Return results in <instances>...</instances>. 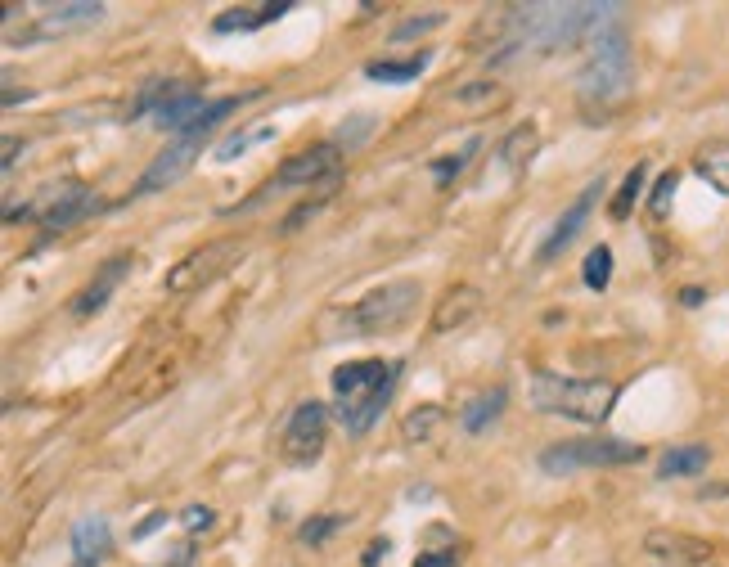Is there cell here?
<instances>
[{
	"mask_svg": "<svg viewBox=\"0 0 729 567\" xmlns=\"http://www.w3.org/2000/svg\"><path fill=\"white\" fill-rule=\"evenodd\" d=\"M162 522H167V513H153V518L144 522V527H135V540H144V536H149V531H158Z\"/></svg>",
	"mask_w": 729,
	"mask_h": 567,
	"instance_id": "obj_40",
	"label": "cell"
},
{
	"mask_svg": "<svg viewBox=\"0 0 729 567\" xmlns=\"http://www.w3.org/2000/svg\"><path fill=\"white\" fill-rule=\"evenodd\" d=\"M477 149H482V140H477V135H473V140H468L459 153H450V158H437V162H428V171H432V176H437V185H450V176H459V171L468 167V158H473Z\"/></svg>",
	"mask_w": 729,
	"mask_h": 567,
	"instance_id": "obj_31",
	"label": "cell"
},
{
	"mask_svg": "<svg viewBox=\"0 0 729 567\" xmlns=\"http://www.w3.org/2000/svg\"><path fill=\"white\" fill-rule=\"evenodd\" d=\"M180 90H189V86H185V81H176V77H149L140 86V95L126 104V122H135V117H144V113L153 117L162 104H167V99H176Z\"/></svg>",
	"mask_w": 729,
	"mask_h": 567,
	"instance_id": "obj_23",
	"label": "cell"
},
{
	"mask_svg": "<svg viewBox=\"0 0 729 567\" xmlns=\"http://www.w3.org/2000/svg\"><path fill=\"white\" fill-rule=\"evenodd\" d=\"M387 549H392V545H387V536H383V540H374V545L365 549V558H360V567H378V558H383Z\"/></svg>",
	"mask_w": 729,
	"mask_h": 567,
	"instance_id": "obj_37",
	"label": "cell"
},
{
	"mask_svg": "<svg viewBox=\"0 0 729 567\" xmlns=\"http://www.w3.org/2000/svg\"><path fill=\"white\" fill-rule=\"evenodd\" d=\"M675 189H680V171H662L657 176V185H653V194H648V216L653 221H666V212H671V198H675Z\"/></svg>",
	"mask_w": 729,
	"mask_h": 567,
	"instance_id": "obj_29",
	"label": "cell"
},
{
	"mask_svg": "<svg viewBox=\"0 0 729 567\" xmlns=\"http://www.w3.org/2000/svg\"><path fill=\"white\" fill-rule=\"evenodd\" d=\"M324 203H329V198H306V203H297V207H293V212H288V216H284V221H279V234H297V230H302V225H306V221H311V216H315V212H320V207H324Z\"/></svg>",
	"mask_w": 729,
	"mask_h": 567,
	"instance_id": "obj_33",
	"label": "cell"
},
{
	"mask_svg": "<svg viewBox=\"0 0 729 567\" xmlns=\"http://www.w3.org/2000/svg\"><path fill=\"white\" fill-rule=\"evenodd\" d=\"M243 248H248V243H243L239 234L203 243V248H194L189 257H180L176 266L167 270L162 288H167V293H176V297H180V293H198V288H207L216 275H225V270H230L234 261L243 257Z\"/></svg>",
	"mask_w": 729,
	"mask_h": 567,
	"instance_id": "obj_7",
	"label": "cell"
},
{
	"mask_svg": "<svg viewBox=\"0 0 729 567\" xmlns=\"http://www.w3.org/2000/svg\"><path fill=\"white\" fill-rule=\"evenodd\" d=\"M482 311V293H477L473 284H455L441 293V302L432 306V333H450V329H464L473 315Z\"/></svg>",
	"mask_w": 729,
	"mask_h": 567,
	"instance_id": "obj_15",
	"label": "cell"
},
{
	"mask_svg": "<svg viewBox=\"0 0 729 567\" xmlns=\"http://www.w3.org/2000/svg\"><path fill=\"white\" fill-rule=\"evenodd\" d=\"M207 108V99L198 95V90H180L176 99H167V104L158 108V113H153V126H162V131H180L185 135L189 126L198 122V113H203Z\"/></svg>",
	"mask_w": 729,
	"mask_h": 567,
	"instance_id": "obj_21",
	"label": "cell"
},
{
	"mask_svg": "<svg viewBox=\"0 0 729 567\" xmlns=\"http://www.w3.org/2000/svg\"><path fill=\"white\" fill-rule=\"evenodd\" d=\"M90 212H99L95 189H86V185H77V180H68V185L41 189V198H36V203L9 207L5 221H9V225H18V221H27V216H36L45 234H59V230H68V225L86 221Z\"/></svg>",
	"mask_w": 729,
	"mask_h": 567,
	"instance_id": "obj_6",
	"label": "cell"
},
{
	"mask_svg": "<svg viewBox=\"0 0 729 567\" xmlns=\"http://www.w3.org/2000/svg\"><path fill=\"white\" fill-rule=\"evenodd\" d=\"M617 396L621 387L608 383V378H563V374H549V369H540L531 378V405L540 414H563V419L594 423V428L612 414Z\"/></svg>",
	"mask_w": 729,
	"mask_h": 567,
	"instance_id": "obj_4",
	"label": "cell"
},
{
	"mask_svg": "<svg viewBox=\"0 0 729 567\" xmlns=\"http://www.w3.org/2000/svg\"><path fill=\"white\" fill-rule=\"evenodd\" d=\"M288 9H293L288 0H279V5H239V9H225V14L212 18V32H221V36L252 32V27H266V23H275V18H284Z\"/></svg>",
	"mask_w": 729,
	"mask_h": 567,
	"instance_id": "obj_18",
	"label": "cell"
},
{
	"mask_svg": "<svg viewBox=\"0 0 729 567\" xmlns=\"http://www.w3.org/2000/svg\"><path fill=\"white\" fill-rule=\"evenodd\" d=\"M423 302L419 279H392V284L365 293L360 302L338 306L320 320V342L338 338H378V333H396Z\"/></svg>",
	"mask_w": 729,
	"mask_h": 567,
	"instance_id": "obj_2",
	"label": "cell"
},
{
	"mask_svg": "<svg viewBox=\"0 0 729 567\" xmlns=\"http://www.w3.org/2000/svg\"><path fill=\"white\" fill-rule=\"evenodd\" d=\"M644 554H653L657 563L666 567H725L720 563V549L702 536H689V531L675 527H653L644 536Z\"/></svg>",
	"mask_w": 729,
	"mask_h": 567,
	"instance_id": "obj_11",
	"label": "cell"
},
{
	"mask_svg": "<svg viewBox=\"0 0 729 567\" xmlns=\"http://www.w3.org/2000/svg\"><path fill=\"white\" fill-rule=\"evenodd\" d=\"M459 104H482V99H500V90H495V81H468L464 90H455Z\"/></svg>",
	"mask_w": 729,
	"mask_h": 567,
	"instance_id": "obj_35",
	"label": "cell"
},
{
	"mask_svg": "<svg viewBox=\"0 0 729 567\" xmlns=\"http://www.w3.org/2000/svg\"><path fill=\"white\" fill-rule=\"evenodd\" d=\"M108 9L99 0H77V5H50V14H41V23L32 32H23V41H36V36H63V32H77V27H90L99 23Z\"/></svg>",
	"mask_w": 729,
	"mask_h": 567,
	"instance_id": "obj_14",
	"label": "cell"
},
{
	"mask_svg": "<svg viewBox=\"0 0 729 567\" xmlns=\"http://www.w3.org/2000/svg\"><path fill=\"white\" fill-rule=\"evenodd\" d=\"M414 567H459V554L455 549H428V554L414 558Z\"/></svg>",
	"mask_w": 729,
	"mask_h": 567,
	"instance_id": "obj_36",
	"label": "cell"
},
{
	"mask_svg": "<svg viewBox=\"0 0 729 567\" xmlns=\"http://www.w3.org/2000/svg\"><path fill=\"white\" fill-rule=\"evenodd\" d=\"M504 405H509V392H504V387H491V392L473 396V401H468L464 410H459V428L473 432V437H477V432H486L495 419H500Z\"/></svg>",
	"mask_w": 729,
	"mask_h": 567,
	"instance_id": "obj_22",
	"label": "cell"
},
{
	"mask_svg": "<svg viewBox=\"0 0 729 567\" xmlns=\"http://www.w3.org/2000/svg\"><path fill=\"white\" fill-rule=\"evenodd\" d=\"M711 464V446L707 441H684V446H666L657 459V477L671 482V477H698Z\"/></svg>",
	"mask_w": 729,
	"mask_h": 567,
	"instance_id": "obj_17",
	"label": "cell"
},
{
	"mask_svg": "<svg viewBox=\"0 0 729 567\" xmlns=\"http://www.w3.org/2000/svg\"><path fill=\"white\" fill-rule=\"evenodd\" d=\"M126 270H131V257H126V252H117V257H108L104 266L95 270V279H90V284L81 288L77 297H72V306H68V311L77 315V320H86V315L104 311V306H108V297H113V293H117V284H122V279H126Z\"/></svg>",
	"mask_w": 729,
	"mask_h": 567,
	"instance_id": "obj_13",
	"label": "cell"
},
{
	"mask_svg": "<svg viewBox=\"0 0 729 567\" xmlns=\"http://www.w3.org/2000/svg\"><path fill=\"white\" fill-rule=\"evenodd\" d=\"M396 383H401V360H347L333 369V396H338V423L347 437H365L378 423L383 405L392 401Z\"/></svg>",
	"mask_w": 729,
	"mask_h": 567,
	"instance_id": "obj_3",
	"label": "cell"
},
{
	"mask_svg": "<svg viewBox=\"0 0 729 567\" xmlns=\"http://www.w3.org/2000/svg\"><path fill=\"white\" fill-rule=\"evenodd\" d=\"M698 495H702V500H711V495H729V486H702Z\"/></svg>",
	"mask_w": 729,
	"mask_h": 567,
	"instance_id": "obj_41",
	"label": "cell"
},
{
	"mask_svg": "<svg viewBox=\"0 0 729 567\" xmlns=\"http://www.w3.org/2000/svg\"><path fill=\"white\" fill-rule=\"evenodd\" d=\"M342 522H347V513H315L311 522H302V527H297V540H302V545H324V540H329Z\"/></svg>",
	"mask_w": 729,
	"mask_h": 567,
	"instance_id": "obj_30",
	"label": "cell"
},
{
	"mask_svg": "<svg viewBox=\"0 0 729 567\" xmlns=\"http://www.w3.org/2000/svg\"><path fill=\"white\" fill-rule=\"evenodd\" d=\"M581 279H585V288H594V293H603V288H608V279H612V248H608V243H594V248L585 252Z\"/></svg>",
	"mask_w": 729,
	"mask_h": 567,
	"instance_id": "obj_28",
	"label": "cell"
},
{
	"mask_svg": "<svg viewBox=\"0 0 729 567\" xmlns=\"http://www.w3.org/2000/svg\"><path fill=\"white\" fill-rule=\"evenodd\" d=\"M14 162H18V140L9 135V140H5V162H0V167H5V176L14 171Z\"/></svg>",
	"mask_w": 729,
	"mask_h": 567,
	"instance_id": "obj_39",
	"label": "cell"
},
{
	"mask_svg": "<svg viewBox=\"0 0 729 567\" xmlns=\"http://www.w3.org/2000/svg\"><path fill=\"white\" fill-rule=\"evenodd\" d=\"M324 432H329V405H320L315 396L311 401H297L293 414H288V423H284V437H279L284 459L288 464H311V459H320Z\"/></svg>",
	"mask_w": 729,
	"mask_h": 567,
	"instance_id": "obj_10",
	"label": "cell"
},
{
	"mask_svg": "<svg viewBox=\"0 0 729 567\" xmlns=\"http://www.w3.org/2000/svg\"><path fill=\"white\" fill-rule=\"evenodd\" d=\"M428 68V54H410V59H374L365 63V77L369 81H383V86H401V81H414L419 72Z\"/></svg>",
	"mask_w": 729,
	"mask_h": 567,
	"instance_id": "obj_24",
	"label": "cell"
},
{
	"mask_svg": "<svg viewBox=\"0 0 729 567\" xmlns=\"http://www.w3.org/2000/svg\"><path fill=\"white\" fill-rule=\"evenodd\" d=\"M693 171H698L720 198H729V140L698 144V153H693Z\"/></svg>",
	"mask_w": 729,
	"mask_h": 567,
	"instance_id": "obj_20",
	"label": "cell"
},
{
	"mask_svg": "<svg viewBox=\"0 0 729 567\" xmlns=\"http://www.w3.org/2000/svg\"><path fill=\"white\" fill-rule=\"evenodd\" d=\"M644 446L639 441H621V437H572V441H554V446L540 455L545 473H576V468H617V464H639Z\"/></svg>",
	"mask_w": 729,
	"mask_h": 567,
	"instance_id": "obj_5",
	"label": "cell"
},
{
	"mask_svg": "<svg viewBox=\"0 0 729 567\" xmlns=\"http://www.w3.org/2000/svg\"><path fill=\"white\" fill-rule=\"evenodd\" d=\"M441 419H446V410H441V405H432V401L428 405H414V410L401 419V437L410 441V446H414V441H428L432 432L441 428Z\"/></svg>",
	"mask_w": 729,
	"mask_h": 567,
	"instance_id": "obj_25",
	"label": "cell"
},
{
	"mask_svg": "<svg viewBox=\"0 0 729 567\" xmlns=\"http://www.w3.org/2000/svg\"><path fill=\"white\" fill-rule=\"evenodd\" d=\"M113 549V531L104 518H81L72 527V567H99Z\"/></svg>",
	"mask_w": 729,
	"mask_h": 567,
	"instance_id": "obj_16",
	"label": "cell"
},
{
	"mask_svg": "<svg viewBox=\"0 0 729 567\" xmlns=\"http://www.w3.org/2000/svg\"><path fill=\"white\" fill-rule=\"evenodd\" d=\"M180 527H185L189 536H207V531L216 527V513L207 509V504H189V509L180 513Z\"/></svg>",
	"mask_w": 729,
	"mask_h": 567,
	"instance_id": "obj_32",
	"label": "cell"
},
{
	"mask_svg": "<svg viewBox=\"0 0 729 567\" xmlns=\"http://www.w3.org/2000/svg\"><path fill=\"white\" fill-rule=\"evenodd\" d=\"M644 176H648V162H635V167L621 176V189L612 194V203H608V216L612 221H626L630 216V207H635V198H639V189H644Z\"/></svg>",
	"mask_w": 729,
	"mask_h": 567,
	"instance_id": "obj_26",
	"label": "cell"
},
{
	"mask_svg": "<svg viewBox=\"0 0 729 567\" xmlns=\"http://www.w3.org/2000/svg\"><path fill=\"white\" fill-rule=\"evenodd\" d=\"M630 81H635V59H630L626 27L617 14L585 41V63L576 68V99L585 113H608L612 104L626 99Z\"/></svg>",
	"mask_w": 729,
	"mask_h": 567,
	"instance_id": "obj_1",
	"label": "cell"
},
{
	"mask_svg": "<svg viewBox=\"0 0 729 567\" xmlns=\"http://www.w3.org/2000/svg\"><path fill=\"white\" fill-rule=\"evenodd\" d=\"M702 302H707V288H698V284L680 288V306H702Z\"/></svg>",
	"mask_w": 729,
	"mask_h": 567,
	"instance_id": "obj_38",
	"label": "cell"
},
{
	"mask_svg": "<svg viewBox=\"0 0 729 567\" xmlns=\"http://www.w3.org/2000/svg\"><path fill=\"white\" fill-rule=\"evenodd\" d=\"M536 149H540V126L536 122H522V126H513L509 135L500 140V149H495V158H500V167L504 171H527V162L536 158Z\"/></svg>",
	"mask_w": 729,
	"mask_h": 567,
	"instance_id": "obj_19",
	"label": "cell"
},
{
	"mask_svg": "<svg viewBox=\"0 0 729 567\" xmlns=\"http://www.w3.org/2000/svg\"><path fill=\"white\" fill-rule=\"evenodd\" d=\"M279 189H288V185H320L324 194H333L338 189V180H342V149L333 140H320V144H306V149H297L293 158H284L279 162V171L275 176Z\"/></svg>",
	"mask_w": 729,
	"mask_h": 567,
	"instance_id": "obj_8",
	"label": "cell"
},
{
	"mask_svg": "<svg viewBox=\"0 0 729 567\" xmlns=\"http://www.w3.org/2000/svg\"><path fill=\"white\" fill-rule=\"evenodd\" d=\"M599 194H603V180H590V185L576 194V203L567 207L563 216L554 221V230H549V239L536 248V266H549V261H558L567 248H572V239L585 230V221H590V212H594V203H599Z\"/></svg>",
	"mask_w": 729,
	"mask_h": 567,
	"instance_id": "obj_12",
	"label": "cell"
},
{
	"mask_svg": "<svg viewBox=\"0 0 729 567\" xmlns=\"http://www.w3.org/2000/svg\"><path fill=\"white\" fill-rule=\"evenodd\" d=\"M207 135H176L162 153H153V162L140 171V180L131 185V198H149V194H162V189L180 185V180L194 171L198 153H203Z\"/></svg>",
	"mask_w": 729,
	"mask_h": 567,
	"instance_id": "obj_9",
	"label": "cell"
},
{
	"mask_svg": "<svg viewBox=\"0 0 729 567\" xmlns=\"http://www.w3.org/2000/svg\"><path fill=\"white\" fill-rule=\"evenodd\" d=\"M270 135H275V126H248V131H234V135H225V140L212 149V162H234V158H243V153H248L252 144L270 140Z\"/></svg>",
	"mask_w": 729,
	"mask_h": 567,
	"instance_id": "obj_27",
	"label": "cell"
},
{
	"mask_svg": "<svg viewBox=\"0 0 729 567\" xmlns=\"http://www.w3.org/2000/svg\"><path fill=\"white\" fill-rule=\"evenodd\" d=\"M441 23H446V14H441V9H428L423 18H410V23H401L392 36H396V41H405V36H419V32H428V27H441Z\"/></svg>",
	"mask_w": 729,
	"mask_h": 567,
	"instance_id": "obj_34",
	"label": "cell"
}]
</instances>
